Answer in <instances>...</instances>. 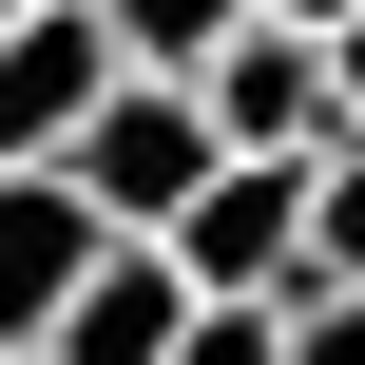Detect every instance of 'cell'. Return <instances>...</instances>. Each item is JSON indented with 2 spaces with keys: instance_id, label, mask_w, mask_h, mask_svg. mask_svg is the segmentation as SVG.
<instances>
[{
  "instance_id": "11",
  "label": "cell",
  "mask_w": 365,
  "mask_h": 365,
  "mask_svg": "<svg viewBox=\"0 0 365 365\" xmlns=\"http://www.w3.org/2000/svg\"><path fill=\"white\" fill-rule=\"evenodd\" d=\"M0 19H38V0H0Z\"/></svg>"
},
{
  "instance_id": "1",
  "label": "cell",
  "mask_w": 365,
  "mask_h": 365,
  "mask_svg": "<svg viewBox=\"0 0 365 365\" xmlns=\"http://www.w3.org/2000/svg\"><path fill=\"white\" fill-rule=\"evenodd\" d=\"M212 173H231V154H212V115H192L173 77H115V96H96V135H77V212H96L115 250H173Z\"/></svg>"
},
{
  "instance_id": "6",
  "label": "cell",
  "mask_w": 365,
  "mask_h": 365,
  "mask_svg": "<svg viewBox=\"0 0 365 365\" xmlns=\"http://www.w3.org/2000/svg\"><path fill=\"white\" fill-rule=\"evenodd\" d=\"M173 365H289V308H192V346Z\"/></svg>"
},
{
  "instance_id": "8",
  "label": "cell",
  "mask_w": 365,
  "mask_h": 365,
  "mask_svg": "<svg viewBox=\"0 0 365 365\" xmlns=\"http://www.w3.org/2000/svg\"><path fill=\"white\" fill-rule=\"evenodd\" d=\"M289 365H365V289H308L289 308Z\"/></svg>"
},
{
  "instance_id": "9",
  "label": "cell",
  "mask_w": 365,
  "mask_h": 365,
  "mask_svg": "<svg viewBox=\"0 0 365 365\" xmlns=\"http://www.w3.org/2000/svg\"><path fill=\"white\" fill-rule=\"evenodd\" d=\"M327 96H346V135H365V19H346V38H327Z\"/></svg>"
},
{
  "instance_id": "7",
  "label": "cell",
  "mask_w": 365,
  "mask_h": 365,
  "mask_svg": "<svg viewBox=\"0 0 365 365\" xmlns=\"http://www.w3.org/2000/svg\"><path fill=\"white\" fill-rule=\"evenodd\" d=\"M308 250H327V289H365V135L327 154V231H308Z\"/></svg>"
},
{
  "instance_id": "5",
  "label": "cell",
  "mask_w": 365,
  "mask_h": 365,
  "mask_svg": "<svg viewBox=\"0 0 365 365\" xmlns=\"http://www.w3.org/2000/svg\"><path fill=\"white\" fill-rule=\"evenodd\" d=\"M250 19H269V0H96V38H115L135 77H173V96H192V77L250 38Z\"/></svg>"
},
{
  "instance_id": "2",
  "label": "cell",
  "mask_w": 365,
  "mask_h": 365,
  "mask_svg": "<svg viewBox=\"0 0 365 365\" xmlns=\"http://www.w3.org/2000/svg\"><path fill=\"white\" fill-rule=\"evenodd\" d=\"M135 58L96 38V0H38V19H0V173H77V135H96V96H115Z\"/></svg>"
},
{
  "instance_id": "10",
  "label": "cell",
  "mask_w": 365,
  "mask_h": 365,
  "mask_svg": "<svg viewBox=\"0 0 365 365\" xmlns=\"http://www.w3.org/2000/svg\"><path fill=\"white\" fill-rule=\"evenodd\" d=\"M269 19H289V38H346V19H365V0H269Z\"/></svg>"
},
{
  "instance_id": "3",
  "label": "cell",
  "mask_w": 365,
  "mask_h": 365,
  "mask_svg": "<svg viewBox=\"0 0 365 365\" xmlns=\"http://www.w3.org/2000/svg\"><path fill=\"white\" fill-rule=\"evenodd\" d=\"M96 269H115V231L77 212V173H0V365H38V346H58Z\"/></svg>"
},
{
  "instance_id": "4",
  "label": "cell",
  "mask_w": 365,
  "mask_h": 365,
  "mask_svg": "<svg viewBox=\"0 0 365 365\" xmlns=\"http://www.w3.org/2000/svg\"><path fill=\"white\" fill-rule=\"evenodd\" d=\"M173 346H192V289H173V250H115L38 365H173Z\"/></svg>"
}]
</instances>
